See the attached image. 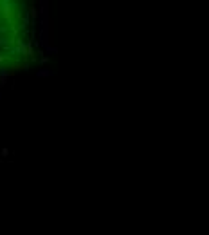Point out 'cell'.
I'll use <instances>...</instances> for the list:
<instances>
[{"label":"cell","instance_id":"cell-1","mask_svg":"<svg viewBox=\"0 0 209 235\" xmlns=\"http://www.w3.org/2000/svg\"><path fill=\"white\" fill-rule=\"evenodd\" d=\"M36 60L27 0H0V80Z\"/></svg>","mask_w":209,"mask_h":235}]
</instances>
